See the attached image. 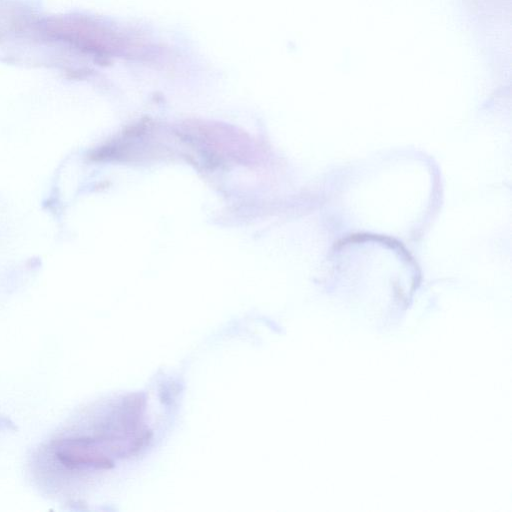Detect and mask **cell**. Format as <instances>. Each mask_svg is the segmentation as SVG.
<instances>
[]
</instances>
